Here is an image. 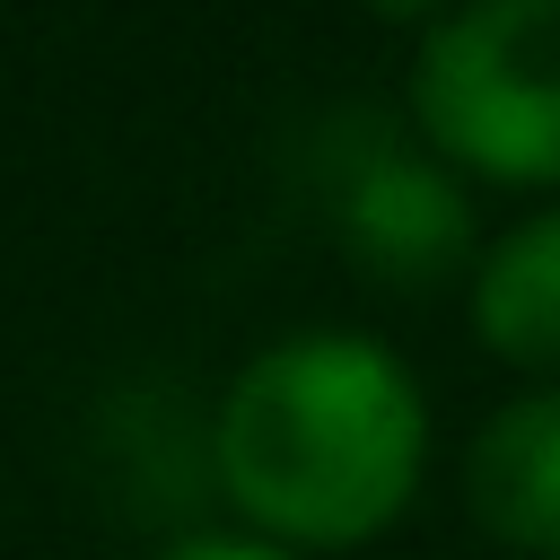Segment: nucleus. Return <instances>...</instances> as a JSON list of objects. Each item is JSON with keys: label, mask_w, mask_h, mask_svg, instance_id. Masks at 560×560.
Instances as JSON below:
<instances>
[{"label": "nucleus", "mask_w": 560, "mask_h": 560, "mask_svg": "<svg viewBox=\"0 0 560 560\" xmlns=\"http://www.w3.org/2000/svg\"><path fill=\"white\" fill-rule=\"evenodd\" d=\"M402 122L464 184L560 192V0H455L420 26Z\"/></svg>", "instance_id": "2"}, {"label": "nucleus", "mask_w": 560, "mask_h": 560, "mask_svg": "<svg viewBox=\"0 0 560 560\" xmlns=\"http://www.w3.org/2000/svg\"><path fill=\"white\" fill-rule=\"evenodd\" d=\"M464 324L499 368L560 385V201L481 236V254L464 271Z\"/></svg>", "instance_id": "5"}, {"label": "nucleus", "mask_w": 560, "mask_h": 560, "mask_svg": "<svg viewBox=\"0 0 560 560\" xmlns=\"http://www.w3.org/2000/svg\"><path fill=\"white\" fill-rule=\"evenodd\" d=\"M368 18H385V26H438L455 0H359Z\"/></svg>", "instance_id": "7"}, {"label": "nucleus", "mask_w": 560, "mask_h": 560, "mask_svg": "<svg viewBox=\"0 0 560 560\" xmlns=\"http://www.w3.org/2000/svg\"><path fill=\"white\" fill-rule=\"evenodd\" d=\"M464 516L516 560H560V385H525L472 429Z\"/></svg>", "instance_id": "4"}, {"label": "nucleus", "mask_w": 560, "mask_h": 560, "mask_svg": "<svg viewBox=\"0 0 560 560\" xmlns=\"http://www.w3.org/2000/svg\"><path fill=\"white\" fill-rule=\"evenodd\" d=\"M315 192H324L332 245L376 289H394V298H429V289L464 280L472 254H481L472 184L455 166H438L411 140V122H385V114L332 122L324 166H315Z\"/></svg>", "instance_id": "3"}, {"label": "nucleus", "mask_w": 560, "mask_h": 560, "mask_svg": "<svg viewBox=\"0 0 560 560\" xmlns=\"http://www.w3.org/2000/svg\"><path fill=\"white\" fill-rule=\"evenodd\" d=\"M158 560H289V551H271V542H254V534H184V542H166Z\"/></svg>", "instance_id": "6"}, {"label": "nucleus", "mask_w": 560, "mask_h": 560, "mask_svg": "<svg viewBox=\"0 0 560 560\" xmlns=\"http://www.w3.org/2000/svg\"><path fill=\"white\" fill-rule=\"evenodd\" d=\"M210 472L254 542L289 560L359 551L420 499L429 394L376 332H280L228 376L210 411Z\"/></svg>", "instance_id": "1"}]
</instances>
